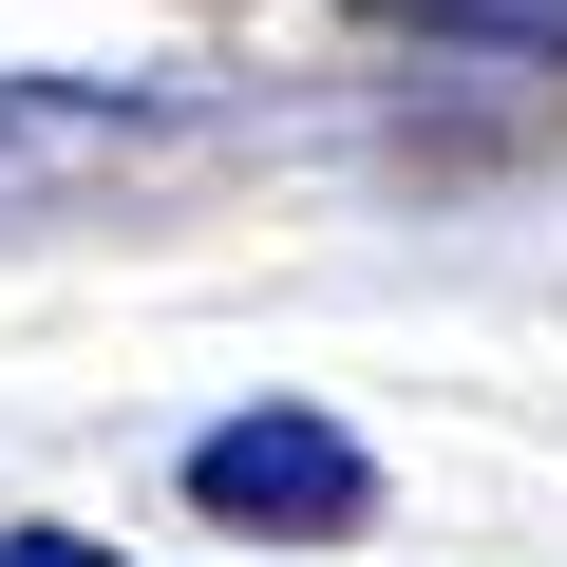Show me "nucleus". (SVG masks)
Here are the masks:
<instances>
[{"mask_svg":"<svg viewBox=\"0 0 567 567\" xmlns=\"http://www.w3.org/2000/svg\"><path fill=\"white\" fill-rule=\"evenodd\" d=\"M189 511L322 548V529H379V454H360L341 416H208V435H189Z\"/></svg>","mask_w":567,"mask_h":567,"instance_id":"nucleus-2","label":"nucleus"},{"mask_svg":"<svg viewBox=\"0 0 567 567\" xmlns=\"http://www.w3.org/2000/svg\"><path fill=\"white\" fill-rule=\"evenodd\" d=\"M398 39H454V58H567V0H360Z\"/></svg>","mask_w":567,"mask_h":567,"instance_id":"nucleus-3","label":"nucleus"},{"mask_svg":"<svg viewBox=\"0 0 567 567\" xmlns=\"http://www.w3.org/2000/svg\"><path fill=\"white\" fill-rule=\"evenodd\" d=\"M0 567H114V548H76V529H0Z\"/></svg>","mask_w":567,"mask_h":567,"instance_id":"nucleus-4","label":"nucleus"},{"mask_svg":"<svg viewBox=\"0 0 567 567\" xmlns=\"http://www.w3.org/2000/svg\"><path fill=\"white\" fill-rule=\"evenodd\" d=\"M227 133V95L189 76H0V227H58L133 171H189Z\"/></svg>","mask_w":567,"mask_h":567,"instance_id":"nucleus-1","label":"nucleus"}]
</instances>
